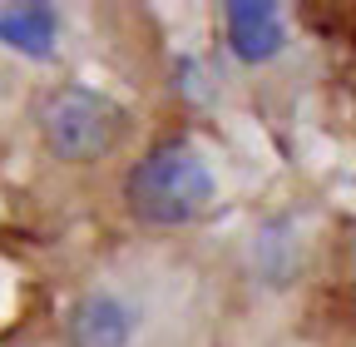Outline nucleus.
Returning <instances> with one entry per match:
<instances>
[{
	"mask_svg": "<svg viewBox=\"0 0 356 347\" xmlns=\"http://www.w3.org/2000/svg\"><path fill=\"white\" fill-rule=\"evenodd\" d=\"M124 199H129L134 219L178 229V224H193L213 203V174L193 144H159L154 154H144L129 169Z\"/></svg>",
	"mask_w": 356,
	"mask_h": 347,
	"instance_id": "f257e3e1",
	"label": "nucleus"
},
{
	"mask_svg": "<svg viewBox=\"0 0 356 347\" xmlns=\"http://www.w3.org/2000/svg\"><path fill=\"white\" fill-rule=\"evenodd\" d=\"M40 129H44V144H50L60 159L89 164V159H99V154H109L119 144L124 114L95 90L60 84V90H50L44 105H40Z\"/></svg>",
	"mask_w": 356,
	"mask_h": 347,
	"instance_id": "f03ea898",
	"label": "nucleus"
},
{
	"mask_svg": "<svg viewBox=\"0 0 356 347\" xmlns=\"http://www.w3.org/2000/svg\"><path fill=\"white\" fill-rule=\"evenodd\" d=\"M222 20H228V45H233V55L248 60V65L273 60V55L287 45L282 15H277V6H267V0H233V6L222 10Z\"/></svg>",
	"mask_w": 356,
	"mask_h": 347,
	"instance_id": "7ed1b4c3",
	"label": "nucleus"
},
{
	"mask_svg": "<svg viewBox=\"0 0 356 347\" xmlns=\"http://www.w3.org/2000/svg\"><path fill=\"white\" fill-rule=\"evenodd\" d=\"M129 332H134V318L109 293H95V298L74 302V313H70V342L74 347H124Z\"/></svg>",
	"mask_w": 356,
	"mask_h": 347,
	"instance_id": "20e7f679",
	"label": "nucleus"
},
{
	"mask_svg": "<svg viewBox=\"0 0 356 347\" xmlns=\"http://www.w3.org/2000/svg\"><path fill=\"white\" fill-rule=\"evenodd\" d=\"M0 40L20 55L44 60L60 40V15L50 6H10V10H0Z\"/></svg>",
	"mask_w": 356,
	"mask_h": 347,
	"instance_id": "39448f33",
	"label": "nucleus"
}]
</instances>
